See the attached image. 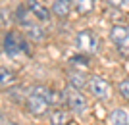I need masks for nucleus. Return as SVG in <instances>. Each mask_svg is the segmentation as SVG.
<instances>
[{
    "label": "nucleus",
    "instance_id": "nucleus-1",
    "mask_svg": "<svg viewBox=\"0 0 129 125\" xmlns=\"http://www.w3.org/2000/svg\"><path fill=\"white\" fill-rule=\"evenodd\" d=\"M52 102H56V94L52 91H48L46 87H33L29 91V94H27V100H25L27 110L33 115H37V117L46 114Z\"/></svg>",
    "mask_w": 129,
    "mask_h": 125
},
{
    "label": "nucleus",
    "instance_id": "nucleus-2",
    "mask_svg": "<svg viewBox=\"0 0 129 125\" xmlns=\"http://www.w3.org/2000/svg\"><path fill=\"white\" fill-rule=\"evenodd\" d=\"M62 98H64L66 106L70 108V112H75V114H85L87 108H89L87 98L83 96V94L79 93V89H75V87H68V89H64Z\"/></svg>",
    "mask_w": 129,
    "mask_h": 125
},
{
    "label": "nucleus",
    "instance_id": "nucleus-3",
    "mask_svg": "<svg viewBox=\"0 0 129 125\" xmlns=\"http://www.w3.org/2000/svg\"><path fill=\"white\" fill-rule=\"evenodd\" d=\"M4 50L6 54L12 56V58H19L21 54H25L27 48H25V40H23L21 33L19 31H10L4 38Z\"/></svg>",
    "mask_w": 129,
    "mask_h": 125
},
{
    "label": "nucleus",
    "instance_id": "nucleus-4",
    "mask_svg": "<svg viewBox=\"0 0 129 125\" xmlns=\"http://www.w3.org/2000/svg\"><path fill=\"white\" fill-rule=\"evenodd\" d=\"M110 40L121 54L129 56V27L127 25H114L110 29Z\"/></svg>",
    "mask_w": 129,
    "mask_h": 125
},
{
    "label": "nucleus",
    "instance_id": "nucleus-5",
    "mask_svg": "<svg viewBox=\"0 0 129 125\" xmlns=\"http://www.w3.org/2000/svg\"><path fill=\"white\" fill-rule=\"evenodd\" d=\"M75 43H77V46H79V50L85 52V54H94V52L98 50V46H100V40H98L96 33L89 31V29L77 33Z\"/></svg>",
    "mask_w": 129,
    "mask_h": 125
},
{
    "label": "nucleus",
    "instance_id": "nucleus-6",
    "mask_svg": "<svg viewBox=\"0 0 129 125\" xmlns=\"http://www.w3.org/2000/svg\"><path fill=\"white\" fill-rule=\"evenodd\" d=\"M89 91H91V94L94 98H98V100H108L110 98V94H112V89H110V83L104 79V77H98V75H92L91 79H89Z\"/></svg>",
    "mask_w": 129,
    "mask_h": 125
},
{
    "label": "nucleus",
    "instance_id": "nucleus-7",
    "mask_svg": "<svg viewBox=\"0 0 129 125\" xmlns=\"http://www.w3.org/2000/svg\"><path fill=\"white\" fill-rule=\"evenodd\" d=\"M27 8H29V12L35 16L37 21H48L50 19V10L41 0H29V2H27Z\"/></svg>",
    "mask_w": 129,
    "mask_h": 125
},
{
    "label": "nucleus",
    "instance_id": "nucleus-8",
    "mask_svg": "<svg viewBox=\"0 0 129 125\" xmlns=\"http://www.w3.org/2000/svg\"><path fill=\"white\" fill-rule=\"evenodd\" d=\"M68 81H70L71 87H75V89H85L87 85H89V79L85 77V73L81 69H71L70 73H68Z\"/></svg>",
    "mask_w": 129,
    "mask_h": 125
},
{
    "label": "nucleus",
    "instance_id": "nucleus-9",
    "mask_svg": "<svg viewBox=\"0 0 129 125\" xmlns=\"http://www.w3.org/2000/svg\"><path fill=\"white\" fill-rule=\"evenodd\" d=\"M71 8H73V0H54L52 2V12L58 17H68Z\"/></svg>",
    "mask_w": 129,
    "mask_h": 125
},
{
    "label": "nucleus",
    "instance_id": "nucleus-10",
    "mask_svg": "<svg viewBox=\"0 0 129 125\" xmlns=\"http://www.w3.org/2000/svg\"><path fill=\"white\" fill-rule=\"evenodd\" d=\"M48 123L50 125H68L70 123V112L62 108H56L48 114Z\"/></svg>",
    "mask_w": 129,
    "mask_h": 125
},
{
    "label": "nucleus",
    "instance_id": "nucleus-11",
    "mask_svg": "<svg viewBox=\"0 0 129 125\" xmlns=\"http://www.w3.org/2000/svg\"><path fill=\"white\" fill-rule=\"evenodd\" d=\"M73 8H75L77 14L87 16L94 10V0H73Z\"/></svg>",
    "mask_w": 129,
    "mask_h": 125
},
{
    "label": "nucleus",
    "instance_id": "nucleus-12",
    "mask_svg": "<svg viewBox=\"0 0 129 125\" xmlns=\"http://www.w3.org/2000/svg\"><path fill=\"white\" fill-rule=\"evenodd\" d=\"M108 123L110 125H129V117L123 110H114L110 117H108Z\"/></svg>",
    "mask_w": 129,
    "mask_h": 125
},
{
    "label": "nucleus",
    "instance_id": "nucleus-13",
    "mask_svg": "<svg viewBox=\"0 0 129 125\" xmlns=\"http://www.w3.org/2000/svg\"><path fill=\"white\" fill-rule=\"evenodd\" d=\"M25 35L33 40H43L44 38V31L39 27V21L31 23V25H25Z\"/></svg>",
    "mask_w": 129,
    "mask_h": 125
},
{
    "label": "nucleus",
    "instance_id": "nucleus-14",
    "mask_svg": "<svg viewBox=\"0 0 129 125\" xmlns=\"http://www.w3.org/2000/svg\"><path fill=\"white\" fill-rule=\"evenodd\" d=\"M16 83V75L14 71L6 69V67H0V87H10Z\"/></svg>",
    "mask_w": 129,
    "mask_h": 125
},
{
    "label": "nucleus",
    "instance_id": "nucleus-15",
    "mask_svg": "<svg viewBox=\"0 0 129 125\" xmlns=\"http://www.w3.org/2000/svg\"><path fill=\"white\" fill-rule=\"evenodd\" d=\"M119 93H121V96L129 102V79H125V81L119 83Z\"/></svg>",
    "mask_w": 129,
    "mask_h": 125
},
{
    "label": "nucleus",
    "instance_id": "nucleus-16",
    "mask_svg": "<svg viewBox=\"0 0 129 125\" xmlns=\"http://www.w3.org/2000/svg\"><path fill=\"white\" fill-rule=\"evenodd\" d=\"M71 65H77V67H87V58H79V56H75V58H71Z\"/></svg>",
    "mask_w": 129,
    "mask_h": 125
},
{
    "label": "nucleus",
    "instance_id": "nucleus-17",
    "mask_svg": "<svg viewBox=\"0 0 129 125\" xmlns=\"http://www.w3.org/2000/svg\"><path fill=\"white\" fill-rule=\"evenodd\" d=\"M110 6H114V8H125V6H129V0H106Z\"/></svg>",
    "mask_w": 129,
    "mask_h": 125
},
{
    "label": "nucleus",
    "instance_id": "nucleus-18",
    "mask_svg": "<svg viewBox=\"0 0 129 125\" xmlns=\"http://www.w3.org/2000/svg\"><path fill=\"white\" fill-rule=\"evenodd\" d=\"M0 125H17V123H12V121H6V123H0Z\"/></svg>",
    "mask_w": 129,
    "mask_h": 125
},
{
    "label": "nucleus",
    "instance_id": "nucleus-19",
    "mask_svg": "<svg viewBox=\"0 0 129 125\" xmlns=\"http://www.w3.org/2000/svg\"><path fill=\"white\" fill-rule=\"evenodd\" d=\"M41 2H43V4H48V2H54V0H41Z\"/></svg>",
    "mask_w": 129,
    "mask_h": 125
},
{
    "label": "nucleus",
    "instance_id": "nucleus-20",
    "mask_svg": "<svg viewBox=\"0 0 129 125\" xmlns=\"http://www.w3.org/2000/svg\"><path fill=\"white\" fill-rule=\"evenodd\" d=\"M0 117H2V114H0Z\"/></svg>",
    "mask_w": 129,
    "mask_h": 125
}]
</instances>
